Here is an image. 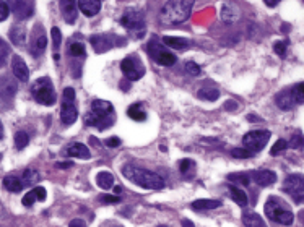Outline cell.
Wrapping results in <instances>:
<instances>
[{
  "label": "cell",
  "mask_w": 304,
  "mask_h": 227,
  "mask_svg": "<svg viewBox=\"0 0 304 227\" xmlns=\"http://www.w3.org/2000/svg\"><path fill=\"white\" fill-rule=\"evenodd\" d=\"M114 193H116V195H120V193H122V187H114Z\"/></svg>",
  "instance_id": "11a10c76"
},
{
  "label": "cell",
  "mask_w": 304,
  "mask_h": 227,
  "mask_svg": "<svg viewBox=\"0 0 304 227\" xmlns=\"http://www.w3.org/2000/svg\"><path fill=\"white\" fill-rule=\"evenodd\" d=\"M20 177H21V182H23L24 187H31V185H36L39 182L41 174L36 169H24L20 174Z\"/></svg>",
  "instance_id": "484cf974"
},
{
  "label": "cell",
  "mask_w": 304,
  "mask_h": 227,
  "mask_svg": "<svg viewBox=\"0 0 304 227\" xmlns=\"http://www.w3.org/2000/svg\"><path fill=\"white\" fill-rule=\"evenodd\" d=\"M8 8L18 21H24L35 13V0H7Z\"/></svg>",
  "instance_id": "7c38bea8"
},
{
  "label": "cell",
  "mask_w": 304,
  "mask_h": 227,
  "mask_svg": "<svg viewBox=\"0 0 304 227\" xmlns=\"http://www.w3.org/2000/svg\"><path fill=\"white\" fill-rule=\"evenodd\" d=\"M228 180L234 182L236 185H244V187H249L251 185V175L249 172H237V174H229Z\"/></svg>",
  "instance_id": "836d02e7"
},
{
  "label": "cell",
  "mask_w": 304,
  "mask_h": 227,
  "mask_svg": "<svg viewBox=\"0 0 304 227\" xmlns=\"http://www.w3.org/2000/svg\"><path fill=\"white\" fill-rule=\"evenodd\" d=\"M221 206L220 200H197L192 203V208L195 211H205V209H215Z\"/></svg>",
  "instance_id": "83f0119b"
},
{
  "label": "cell",
  "mask_w": 304,
  "mask_h": 227,
  "mask_svg": "<svg viewBox=\"0 0 304 227\" xmlns=\"http://www.w3.org/2000/svg\"><path fill=\"white\" fill-rule=\"evenodd\" d=\"M46 200V188L44 187H36V188H33L31 191H28L26 195L23 197L21 200V203L23 206H33L36 203V201H44Z\"/></svg>",
  "instance_id": "d6986e66"
},
{
  "label": "cell",
  "mask_w": 304,
  "mask_h": 227,
  "mask_svg": "<svg viewBox=\"0 0 304 227\" xmlns=\"http://www.w3.org/2000/svg\"><path fill=\"white\" fill-rule=\"evenodd\" d=\"M8 55H10V46H8L4 39H0V69L5 65Z\"/></svg>",
  "instance_id": "8d00e7d4"
},
{
  "label": "cell",
  "mask_w": 304,
  "mask_h": 227,
  "mask_svg": "<svg viewBox=\"0 0 304 227\" xmlns=\"http://www.w3.org/2000/svg\"><path fill=\"white\" fill-rule=\"evenodd\" d=\"M199 98L203 99V101H210V103H213V101H217L220 98V91L215 89V88H202L199 91Z\"/></svg>",
  "instance_id": "d590c367"
},
{
  "label": "cell",
  "mask_w": 304,
  "mask_h": 227,
  "mask_svg": "<svg viewBox=\"0 0 304 227\" xmlns=\"http://www.w3.org/2000/svg\"><path fill=\"white\" fill-rule=\"evenodd\" d=\"M120 70L127 77V80L137 81L145 75V65L142 62V58L137 54H134V55L126 57L124 60L120 62Z\"/></svg>",
  "instance_id": "9c48e42d"
},
{
  "label": "cell",
  "mask_w": 304,
  "mask_h": 227,
  "mask_svg": "<svg viewBox=\"0 0 304 227\" xmlns=\"http://www.w3.org/2000/svg\"><path fill=\"white\" fill-rule=\"evenodd\" d=\"M163 43L169 46L171 49H186L191 46V43H189V39H184V38H172V36H164L163 38Z\"/></svg>",
  "instance_id": "1f68e13d"
},
{
  "label": "cell",
  "mask_w": 304,
  "mask_h": 227,
  "mask_svg": "<svg viewBox=\"0 0 304 227\" xmlns=\"http://www.w3.org/2000/svg\"><path fill=\"white\" fill-rule=\"evenodd\" d=\"M60 12L64 20L69 24H73L77 21V15H78L77 0H60Z\"/></svg>",
  "instance_id": "e0dca14e"
},
{
  "label": "cell",
  "mask_w": 304,
  "mask_h": 227,
  "mask_svg": "<svg viewBox=\"0 0 304 227\" xmlns=\"http://www.w3.org/2000/svg\"><path fill=\"white\" fill-rule=\"evenodd\" d=\"M8 35H10V39L15 46H24V43H26V28L24 26H20V24L15 26L13 24Z\"/></svg>",
  "instance_id": "603a6c76"
},
{
  "label": "cell",
  "mask_w": 304,
  "mask_h": 227,
  "mask_svg": "<svg viewBox=\"0 0 304 227\" xmlns=\"http://www.w3.org/2000/svg\"><path fill=\"white\" fill-rule=\"evenodd\" d=\"M231 156L233 157H237V159H248V157H252V153L249 149H241V148H236L231 151Z\"/></svg>",
  "instance_id": "ab89813d"
},
{
  "label": "cell",
  "mask_w": 304,
  "mask_h": 227,
  "mask_svg": "<svg viewBox=\"0 0 304 227\" xmlns=\"http://www.w3.org/2000/svg\"><path fill=\"white\" fill-rule=\"evenodd\" d=\"M302 145V135L301 133H296L293 138H291V141H290V146L291 148H299Z\"/></svg>",
  "instance_id": "f6af8a7d"
},
{
  "label": "cell",
  "mask_w": 304,
  "mask_h": 227,
  "mask_svg": "<svg viewBox=\"0 0 304 227\" xmlns=\"http://www.w3.org/2000/svg\"><path fill=\"white\" fill-rule=\"evenodd\" d=\"M194 0H168L161 10V18L164 23L179 24L191 16Z\"/></svg>",
  "instance_id": "3957f363"
},
{
  "label": "cell",
  "mask_w": 304,
  "mask_h": 227,
  "mask_svg": "<svg viewBox=\"0 0 304 227\" xmlns=\"http://www.w3.org/2000/svg\"><path fill=\"white\" fill-rule=\"evenodd\" d=\"M180 224H183V225H189V227H192V225H194V222H191L189 219H184V221L180 222Z\"/></svg>",
  "instance_id": "f5cc1de1"
},
{
  "label": "cell",
  "mask_w": 304,
  "mask_h": 227,
  "mask_svg": "<svg viewBox=\"0 0 304 227\" xmlns=\"http://www.w3.org/2000/svg\"><path fill=\"white\" fill-rule=\"evenodd\" d=\"M120 24L137 39H142L146 31L145 16L142 12H135V10L126 12L120 16Z\"/></svg>",
  "instance_id": "52a82bcc"
},
{
  "label": "cell",
  "mask_w": 304,
  "mask_h": 227,
  "mask_svg": "<svg viewBox=\"0 0 304 227\" xmlns=\"http://www.w3.org/2000/svg\"><path fill=\"white\" fill-rule=\"evenodd\" d=\"M28 143H29V137H28L26 132L20 130V132L15 133V148L18 149V151H21V149L26 148Z\"/></svg>",
  "instance_id": "e575fe53"
},
{
  "label": "cell",
  "mask_w": 304,
  "mask_h": 227,
  "mask_svg": "<svg viewBox=\"0 0 304 227\" xmlns=\"http://www.w3.org/2000/svg\"><path fill=\"white\" fill-rule=\"evenodd\" d=\"M116 122V111L108 101H93L88 114L85 115V123L88 127H93L98 130H106Z\"/></svg>",
  "instance_id": "6da1fadb"
},
{
  "label": "cell",
  "mask_w": 304,
  "mask_h": 227,
  "mask_svg": "<svg viewBox=\"0 0 304 227\" xmlns=\"http://www.w3.org/2000/svg\"><path fill=\"white\" fill-rule=\"evenodd\" d=\"M51 35H52V49L57 52V50L60 49V44H62V35H60V29L54 26L52 31H51Z\"/></svg>",
  "instance_id": "f35d334b"
},
{
  "label": "cell",
  "mask_w": 304,
  "mask_h": 227,
  "mask_svg": "<svg viewBox=\"0 0 304 227\" xmlns=\"http://www.w3.org/2000/svg\"><path fill=\"white\" fill-rule=\"evenodd\" d=\"M228 190H229V193H231L233 201H236V203L239 205V206H246V205H248V195H246L242 190L234 187V185H228Z\"/></svg>",
  "instance_id": "d6a6232c"
},
{
  "label": "cell",
  "mask_w": 304,
  "mask_h": 227,
  "mask_svg": "<svg viewBox=\"0 0 304 227\" xmlns=\"http://www.w3.org/2000/svg\"><path fill=\"white\" fill-rule=\"evenodd\" d=\"M286 148H288V143H286L285 140H278V141L275 143V145H273L272 151H270V154L277 156L278 153H282V151H285Z\"/></svg>",
  "instance_id": "60d3db41"
},
{
  "label": "cell",
  "mask_w": 304,
  "mask_h": 227,
  "mask_svg": "<svg viewBox=\"0 0 304 227\" xmlns=\"http://www.w3.org/2000/svg\"><path fill=\"white\" fill-rule=\"evenodd\" d=\"M122 174L126 175V179H129L130 182H134L138 187L146 188V190H161L164 187V180L161 175L155 174L151 171L138 169V167H132V166H124Z\"/></svg>",
  "instance_id": "7a4b0ae2"
},
{
  "label": "cell",
  "mask_w": 304,
  "mask_h": 227,
  "mask_svg": "<svg viewBox=\"0 0 304 227\" xmlns=\"http://www.w3.org/2000/svg\"><path fill=\"white\" fill-rule=\"evenodd\" d=\"M119 39L120 38L112 36V35H95L89 38V43H92L96 54H104L112 47H116L119 44Z\"/></svg>",
  "instance_id": "9a60e30c"
},
{
  "label": "cell",
  "mask_w": 304,
  "mask_h": 227,
  "mask_svg": "<svg viewBox=\"0 0 304 227\" xmlns=\"http://www.w3.org/2000/svg\"><path fill=\"white\" fill-rule=\"evenodd\" d=\"M249 175H251V182H256L259 187H268V185L277 182V174L268 169L252 171V172H249Z\"/></svg>",
  "instance_id": "2e32d148"
},
{
  "label": "cell",
  "mask_w": 304,
  "mask_h": 227,
  "mask_svg": "<svg viewBox=\"0 0 304 227\" xmlns=\"http://www.w3.org/2000/svg\"><path fill=\"white\" fill-rule=\"evenodd\" d=\"M278 4V0H265V5L267 7H275Z\"/></svg>",
  "instance_id": "816d5d0a"
},
{
  "label": "cell",
  "mask_w": 304,
  "mask_h": 227,
  "mask_svg": "<svg viewBox=\"0 0 304 227\" xmlns=\"http://www.w3.org/2000/svg\"><path fill=\"white\" fill-rule=\"evenodd\" d=\"M10 15V8H8V4L0 0V21H5Z\"/></svg>",
  "instance_id": "7bdbcfd3"
},
{
  "label": "cell",
  "mask_w": 304,
  "mask_h": 227,
  "mask_svg": "<svg viewBox=\"0 0 304 227\" xmlns=\"http://www.w3.org/2000/svg\"><path fill=\"white\" fill-rule=\"evenodd\" d=\"M104 143H106V146H108V148H116V146L120 145V140H119L117 137H112V138H109V140H106Z\"/></svg>",
  "instance_id": "7dc6e473"
},
{
  "label": "cell",
  "mask_w": 304,
  "mask_h": 227,
  "mask_svg": "<svg viewBox=\"0 0 304 227\" xmlns=\"http://www.w3.org/2000/svg\"><path fill=\"white\" fill-rule=\"evenodd\" d=\"M302 175L301 174H291L285 179L283 183V191L294 200V203L301 205L302 203V193H304V183H302Z\"/></svg>",
  "instance_id": "8fae6325"
},
{
  "label": "cell",
  "mask_w": 304,
  "mask_h": 227,
  "mask_svg": "<svg viewBox=\"0 0 304 227\" xmlns=\"http://www.w3.org/2000/svg\"><path fill=\"white\" fill-rule=\"evenodd\" d=\"M148 54L155 62H158L163 67H171L176 63V55L171 54L169 50L164 49L161 44H158L156 41H151L148 44Z\"/></svg>",
  "instance_id": "4fadbf2b"
},
{
  "label": "cell",
  "mask_w": 304,
  "mask_h": 227,
  "mask_svg": "<svg viewBox=\"0 0 304 227\" xmlns=\"http://www.w3.org/2000/svg\"><path fill=\"white\" fill-rule=\"evenodd\" d=\"M47 46V38L44 35V29L41 24H36V28L31 33V39H29V52L33 57H41L44 54Z\"/></svg>",
  "instance_id": "5bb4252c"
},
{
  "label": "cell",
  "mask_w": 304,
  "mask_h": 227,
  "mask_svg": "<svg viewBox=\"0 0 304 227\" xmlns=\"http://www.w3.org/2000/svg\"><path fill=\"white\" fill-rule=\"evenodd\" d=\"M127 115H129L132 120H135V122H143V120H146V112L142 109V104H140V103L130 106V107L127 109Z\"/></svg>",
  "instance_id": "f546056e"
},
{
  "label": "cell",
  "mask_w": 304,
  "mask_h": 227,
  "mask_svg": "<svg viewBox=\"0 0 304 227\" xmlns=\"http://www.w3.org/2000/svg\"><path fill=\"white\" fill-rule=\"evenodd\" d=\"M270 132L268 130H254V132H249L246 133L244 138H242V143H244V148L249 149L251 153H260L262 149L265 148V145L270 140Z\"/></svg>",
  "instance_id": "30bf717a"
},
{
  "label": "cell",
  "mask_w": 304,
  "mask_h": 227,
  "mask_svg": "<svg viewBox=\"0 0 304 227\" xmlns=\"http://www.w3.org/2000/svg\"><path fill=\"white\" fill-rule=\"evenodd\" d=\"M302 81L298 83V85H294L290 89H285L282 92H278L277 98H275V104L282 109V111H291L296 106L304 103V92H302Z\"/></svg>",
  "instance_id": "8992f818"
},
{
  "label": "cell",
  "mask_w": 304,
  "mask_h": 227,
  "mask_svg": "<svg viewBox=\"0 0 304 227\" xmlns=\"http://www.w3.org/2000/svg\"><path fill=\"white\" fill-rule=\"evenodd\" d=\"M195 167L197 166H195V163L192 161V159H183V161L179 163V171L186 179H194Z\"/></svg>",
  "instance_id": "4dcf8cb0"
},
{
  "label": "cell",
  "mask_w": 304,
  "mask_h": 227,
  "mask_svg": "<svg viewBox=\"0 0 304 227\" xmlns=\"http://www.w3.org/2000/svg\"><path fill=\"white\" fill-rule=\"evenodd\" d=\"M0 94H2V101H12V98L16 94V85L8 80V77L0 78Z\"/></svg>",
  "instance_id": "7402d4cb"
},
{
  "label": "cell",
  "mask_w": 304,
  "mask_h": 227,
  "mask_svg": "<svg viewBox=\"0 0 304 227\" xmlns=\"http://www.w3.org/2000/svg\"><path fill=\"white\" fill-rule=\"evenodd\" d=\"M31 94L38 104H43V106H54L55 99H57L54 85H52V81L49 77L38 78L35 83H33Z\"/></svg>",
  "instance_id": "5b68a950"
},
{
  "label": "cell",
  "mask_w": 304,
  "mask_h": 227,
  "mask_svg": "<svg viewBox=\"0 0 304 227\" xmlns=\"http://www.w3.org/2000/svg\"><path fill=\"white\" fill-rule=\"evenodd\" d=\"M4 138V125H2V122H0V140Z\"/></svg>",
  "instance_id": "9f6ffc18"
},
{
  "label": "cell",
  "mask_w": 304,
  "mask_h": 227,
  "mask_svg": "<svg viewBox=\"0 0 304 227\" xmlns=\"http://www.w3.org/2000/svg\"><path fill=\"white\" fill-rule=\"evenodd\" d=\"M2 214H4V205L0 203V216H2Z\"/></svg>",
  "instance_id": "6f0895ef"
},
{
  "label": "cell",
  "mask_w": 304,
  "mask_h": 227,
  "mask_svg": "<svg viewBox=\"0 0 304 227\" xmlns=\"http://www.w3.org/2000/svg\"><path fill=\"white\" fill-rule=\"evenodd\" d=\"M242 224L249 225V227H264L265 225V222L262 221V217L257 213L248 211V209L242 213Z\"/></svg>",
  "instance_id": "d4e9b609"
},
{
  "label": "cell",
  "mask_w": 304,
  "mask_h": 227,
  "mask_svg": "<svg viewBox=\"0 0 304 227\" xmlns=\"http://www.w3.org/2000/svg\"><path fill=\"white\" fill-rule=\"evenodd\" d=\"M225 107L228 109V111H233V109H237V103H234V101H228Z\"/></svg>",
  "instance_id": "c3c4849f"
},
{
  "label": "cell",
  "mask_w": 304,
  "mask_h": 227,
  "mask_svg": "<svg viewBox=\"0 0 304 227\" xmlns=\"http://www.w3.org/2000/svg\"><path fill=\"white\" fill-rule=\"evenodd\" d=\"M237 18H239V15H237V10H236V8H234L233 5L225 4L223 7H221V20H223L225 23L231 24V23H234Z\"/></svg>",
  "instance_id": "4316f807"
},
{
  "label": "cell",
  "mask_w": 304,
  "mask_h": 227,
  "mask_svg": "<svg viewBox=\"0 0 304 227\" xmlns=\"http://www.w3.org/2000/svg\"><path fill=\"white\" fill-rule=\"evenodd\" d=\"M57 167H62V169H67V167H72V163H57Z\"/></svg>",
  "instance_id": "f907efd6"
},
{
  "label": "cell",
  "mask_w": 304,
  "mask_h": 227,
  "mask_svg": "<svg viewBox=\"0 0 304 227\" xmlns=\"http://www.w3.org/2000/svg\"><path fill=\"white\" fill-rule=\"evenodd\" d=\"M78 119V111L75 106V91L73 88H65L62 94V106H60V120L64 125L70 127Z\"/></svg>",
  "instance_id": "ba28073f"
},
{
  "label": "cell",
  "mask_w": 304,
  "mask_h": 227,
  "mask_svg": "<svg viewBox=\"0 0 304 227\" xmlns=\"http://www.w3.org/2000/svg\"><path fill=\"white\" fill-rule=\"evenodd\" d=\"M101 200V203H119L120 201V197L116 195V197H111V195H104L100 198Z\"/></svg>",
  "instance_id": "bcb514c9"
},
{
  "label": "cell",
  "mask_w": 304,
  "mask_h": 227,
  "mask_svg": "<svg viewBox=\"0 0 304 227\" xmlns=\"http://www.w3.org/2000/svg\"><path fill=\"white\" fill-rule=\"evenodd\" d=\"M4 187L8 190V191H12V193H18L24 188V185L21 182V177H20V174H7L5 177H4Z\"/></svg>",
  "instance_id": "44dd1931"
},
{
  "label": "cell",
  "mask_w": 304,
  "mask_h": 227,
  "mask_svg": "<svg viewBox=\"0 0 304 227\" xmlns=\"http://www.w3.org/2000/svg\"><path fill=\"white\" fill-rule=\"evenodd\" d=\"M264 211H265V216L268 217V219L273 221V222H277V224H283V225L293 224L294 216H293V213H291L290 206L286 205L282 198H278V197H270V198L265 201Z\"/></svg>",
  "instance_id": "277c9868"
},
{
  "label": "cell",
  "mask_w": 304,
  "mask_h": 227,
  "mask_svg": "<svg viewBox=\"0 0 304 227\" xmlns=\"http://www.w3.org/2000/svg\"><path fill=\"white\" fill-rule=\"evenodd\" d=\"M96 183H98V187L103 188V190H109L114 187V177H112V174L111 172H100L96 175Z\"/></svg>",
  "instance_id": "f1b7e54d"
},
{
  "label": "cell",
  "mask_w": 304,
  "mask_h": 227,
  "mask_svg": "<svg viewBox=\"0 0 304 227\" xmlns=\"http://www.w3.org/2000/svg\"><path fill=\"white\" fill-rule=\"evenodd\" d=\"M273 50L280 57H285L286 55V43H283V41H278V43L273 44Z\"/></svg>",
  "instance_id": "ee69618b"
},
{
  "label": "cell",
  "mask_w": 304,
  "mask_h": 227,
  "mask_svg": "<svg viewBox=\"0 0 304 227\" xmlns=\"http://www.w3.org/2000/svg\"><path fill=\"white\" fill-rule=\"evenodd\" d=\"M0 159H2V154H0Z\"/></svg>",
  "instance_id": "680465c9"
},
{
  "label": "cell",
  "mask_w": 304,
  "mask_h": 227,
  "mask_svg": "<svg viewBox=\"0 0 304 227\" xmlns=\"http://www.w3.org/2000/svg\"><path fill=\"white\" fill-rule=\"evenodd\" d=\"M75 225H85V222L81 221V219H73V221L70 222V227H75Z\"/></svg>",
  "instance_id": "681fc988"
},
{
  "label": "cell",
  "mask_w": 304,
  "mask_h": 227,
  "mask_svg": "<svg viewBox=\"0 0 304 227\" xmlns=\"http://www.w3.org/2000/svg\"><path fill=\"white\" fill-rule=\"evenodd\" d=\"M248 120H251V122H260L259 119H256V115H248Z\"/></svg>",
  "instance_id": "db71d44e"
},
{
  "label": "cell",
  "mask_w": 304,
  "mask_h": 227,
  "mask_svg": "<svg viewBox=\"0 0 304 227\" xmlns=\"http://www.w3.org/2000/svg\"><path fill=\"white\" fill-rule=\"evenodd\" d=\"M186 72L189 75H192V77H197V75H200V67L195 62H187L186 63Z\"/></svg>",
  "instance_id": "b9f144b4"
},
{
  "label": "cell",
  "mask_w": 304,
  "mask_h": 227,
  "mask_svg": "<svg viewBox=\"0 0 304 227\" xmlns=\"http://www.w3.org/2000/svg\"><path fill=\"white\" fill-rule=\"evenodd\" d=\"M69 52L72 57H85V46L81 43H72L69 47Z\"/></svg>",
  "instance_id": "74e56055"
},
{
  "label": "cell",
  "mask_w": 304,
  "mask_h": 227,
  "mask_svg": "<svg viewBox=\"0 0 304 227\" xmlns=\"http://www.w3.org/2000/svg\"><path fill=\"white\" fill-rule=\"evenodd\" d=\"M77 2L81 13L86 16H95L101 10V0H77Z\"/></svg>",
  "instance_id": "ffe728a7"
},
{
  "label": "cell",
  "mask_w": 304,
  "mask_h": 227,
  "mask_svg": "<svg viewBox=\"0 0 304 227\" xmlns=\"http://www.w3.org/2000/svg\"><path fill=\"white\" fill-rule=\"evenodd\" d=\"M12 70L15 73V77L18 78L20 81H26L29 78L28 65L24 63V60L20 55H13V58H12Z\"/></svg>",
  "instance_id": "ac0fdd59"
},
{
  "label": "cell",
  "mask_w": 304,
  "mask_h": 227,
  "mask_svg": "<svg viewBox=\"0 0 304 227\" xmlns=\"http://www.w3.org/2000/svg\"><path fill=\"white\" fill-rule=\"evenodd\" d=\"M67 154L72 157H78V159H89L92 154H89V149L81 145V143H72V145L67 148Z\"/></svg>",
  "instance_id": "cb8c5ba5"
}]
</instances>
